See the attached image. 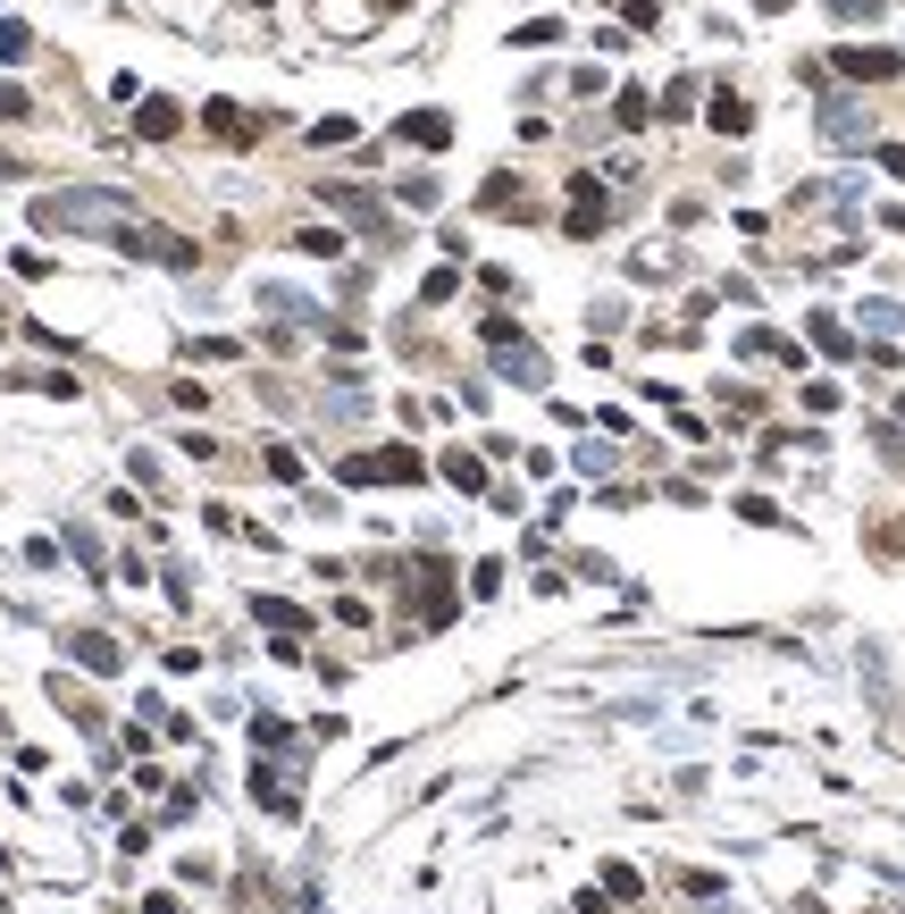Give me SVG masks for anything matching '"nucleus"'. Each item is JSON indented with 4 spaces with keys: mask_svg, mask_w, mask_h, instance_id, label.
Segmentation results:
<instances>
[{
    "mask_svg": "<svg viewBox=\"0 0 905 914\" xmlns=\"http://www.w3.org/2000/svg\"><path fill=\"white\" fill-rule=\"evenodd\" d=\"M126 193H93V185H75V193H42V202H34V219H42V227H126Z\"/></svg>",
    "mask_w": 905,
    "mask_h": 914,
    "instance_id": "nucleus-1",
    "label": "nucleus"
},
{
    "mask_svg": "<svg viewBox=\"0 0 905 914\" xmlns=\"http://www.w3.org/2000/svg\"><path fill=\"white\" fill-rule=\"evenodd\" d=\"M411 612L419 621H452V562L445 554H411Z\"/></svg>",
    "mask_w": 905,
    "mask_h": 914,
    "instance_id": "nucleus-2",
    "label": "nucleus"
},
{
    "mask_svg": "<svg viewBox=\"0 0 905 914\" xmlns=\"http://www.w3.org/2000/svg\"><path fill=\"white\" fill-rule=\"evenodd\" d=\"M487 353H495V369H504V378H520V386H546V362L528 353V336H520L511 319H487Z\"/></svg>",
    "mask_w": 905,
    "mask_h": 914,
    "instance_id": "nucleus-3",
    "label": "nucleus"
},
{
    "mask_svg": "<svg viewBox=\"0 0 905 914\" xmlns=\"http://www.w3.org/2000/svg\"><path fill=\"white\" fill-rule=\"evenodd\" d=\"M395 143H419V152H445V143H452V118H445V110H411V118H395Z\"/></svg>",
    "mask_w": 905,
    "mask_h": 914,
    "instance_id": "nucleus-4",
    "label": "nucleus"
},
{
    "mask_svg": "<svg viewBox=\"0 0 905 914\" xmlns=\"http://www.w3.org/2000/svg\"><path fill=\"white\" fill-rule=\"evenodd\" d=\"M202 126H210V134H226L235 152H252V134H261V118H244L235 101H210V110H202Z\"/></svg>",
    "mask_w": 905,
    "mask_h": 914,
    "instance_id": "nucleus-5",
    "label": "nucleus"
},
{
    "mask_svg": "<svg viewBox=\"0 0 905 914\" xmlns=\"http://www.w3.org/2000/svg\"><path fill=\"white\" fill-rule=\"evenodd\" d=\"M905 59L897 51H838V77H855V84H881V77H897Z\"/></svg>",
    "mask_w": 905,
    "mask_h": 914,
    "instance_id": "nucleus-6",
    "label": "nucleus"
},
{
    "mask_svg": "<svg viewBox=\"0 0 905 914\" xmlns=\"http://www.w3.org/2000/svg\"><path fill=\"white\" fill-rule=\"evenodd\" d=\"M570 235H603V185H587L579 176V193H570V219H562Z\"/></svg>",
    "mask_w": 905,
    "mask_h": 914,
    "instance_id": "nucleus-7",
    "label": "nucleus"
},
{
    "mask_svg": "<svg viewBox=\"0 0 905 914\" xmlns=\"http://www.w3.org/2000/svg\"><path fill=\"white\" fill-rule=\"evenodd\" d=\"M176 126H185V110H176V101H143V110H134V134H143V143H169Z\"/></svg>",
    "mask_w": 905,
    "mask_h": 914,
    "instance_id": "nucleus-8",
    "label": "nucleus"
},
{
    "mask_svg": "<svg viewBox=\"0 0 905 914\" xmlns=\"http://www.w3.org/2000/svg\"><path fill=\"white\" fill-rule=\"evenodd\" d=\"M68 647H75V663H84V671H118V638H101V629H75Z\"/></svg>",
    "mask_w": 905,
    "mask_h": 914,
    "instance_id": "nucleus-9",
    "label": "nucleus"
},
{
    "mask_svg": "<svg viewBox=\"0 0 905 914\" xmlns=\"http://www.w3.org/2000/svg\"><path fill=\"white\" fill-rule=\"evenodd\" d=\"M252 621H268L277 638H294V629L311 621V612H302V605H285V596H252Z\"/></svg>",
    "mask_w": 905,
    "mask_h": 914,
    "instance_id": "nucleus-10",
    "label": "nucleus"
},
{
    "mask_svg": "<svg viewBox=\"0 0 905 914\" xmlns=\"http://www.w3.org/2000/svg\"><path fill=\"white\" fill-rule=\"evenodd\" d=\"M419 478V454L411 445H386V454H377V487H411Z\"/></svg>",
    "mask_w": 905,
    "mask_h": 914,
    "instance_id": "nucleus-11",
    "label": "nucleus"
},
{
    "mask_svg": "<svg viewBox=\"0 0 905 914\" xmlns=\"http://www.w3.org/2000/svg\"><path fill=\"white\" fill-rule=\"evenodd\" d=\"M436 470H445L452 487H461V496H478V487H487V470H478V454H445Z\"/></svg>",
    "mask_w": 905,
    "mask_h": 914,
    "instance_id": "nucleus-12",
    "label": "nucleus"
},
{
    "mask_svg": "<svg viewBox=\"0 0 905 914\" xmlns=\"http://www.w3.org/2000/svg\"><path fill=\"white\" fill-rule=\"evenodd\" d=\"M252 798H261L268 814H294V789H285L277 772H268V763H261V772H252Z\"/></svg>",
    "mask_w": 905,
    "mask_h": 914,
    "instance_id": "nucleus-13",
    "label": "nucleus"
},
{
    "mask_svg": "<svg viewBox=\"0 0 905 914\" xmlns=\"http://www.w3.org/2000/svg\"><path fill=\"white\" fill-rule=\"evenodd\" d=\"M478 202H487V219H520V185H511V176H487V193H478Z\"/></svg>",
    "mask_w": 905,
    "mask_h": 914,
    "instance_id": "nucleus-14",
    "label": "nucleus"
},
{
    "mask_svg": "<svg viewBox=\"0 0 905 914\" xmlns=\"http://www.w3.org/2000/svg\"><path fill=\"white\" fill-rule=\"evenodd\" d=\"M252 739H261V747H268V755H294V730H285V722H277V713H261V722H252Z\"/></svg>",
    "mask_w": 905,
    "mask_h": 914,
    "instance_id": "nucleus-15",
    "label": "nucleus"
},
{
    "mask_svg": "<svg viewBox=\"0 0 905 914\" xmlns=\"http://www.w3.org/2000/svg\"><path fill=\"white\" fill-rule=\"evenodd\" d=\"M713 126H721V134H746V101H738V93H713Z\"/></svg>",
    "mask_w": 905,
    "mask_h": 914,
    "instance_id": "nucleus-16",
    "label": "nucleus"
},
{
    "mask_svg": "<svg viewBox=\"0 0 905 914\" xmlns=\"http://www.w3.org/2000/svg\"><path fill=\"white\" fill-rule=\"evenodd\" d=\"M311 143H319V152H336V143H353V118H319V126H311Z\"/></svg>",
    "mask_w": 905,
    "mask_h": 914,
    "instance_id": "nucleus-17",
    "label": "nucleus"
},
{
    "mask_svg": "<svg viewBox=\"0 0 905 914\" xmlns=\"http://www.w3.org/2000/svg\"><path fill=\"white\" fill-rule=\"evenodd\" d=\"M813 344H822V353H838V362L855 353V344H847V327H838V319H813Z\"/></svg>",
    "mask_w": 905,
    "mask_h": 914,
    "instance_id": "nucleus-18",
    "label": "nucleus"
},
{
    "mask_svg": "<svg viewBox=\"0 0 905 914\" xmlns=\"http://www.w3.org/2000/svg\"><path fill=\"white\" fill-rule=\"evenodd\" d=\"M26 51H34V34H26L18 18H0V59H26Z\"/></svg>",
    "mask_w": 905,
    "mask_h": 914,
    "instance_id": "nucleus-19",
    "label": "nucleus"
},
{
    "mask_svg": "<svg viewBox=\"0 0 905 914\" xmlns=\"http://www.w3.org/2000/svg\"><path fill=\"white\" fill-rule=\"evenodd\" d=\"M603 890H612V897H638V890H645V881H638V873H629V864H603Z\"/></svg>",
    "mask_w": 905,
    "mask_h": 914,
    "instance_id": "nucleus-20",
    "label": "nucleus"
},
{
    "mask_svg": "<svg viewBox=\"0 0 905 914\" xmlns=\"http://www.w3.org/2000/svg\"><path fill=\"white\" fill-rule=\"evenodd\" d=\"M268 478H277V487H294V478H302V461L285 454V445H268Z\"/></svg>",
    "mask_w": 905,
    "mask_h": 914,
    "instance_id": "nucleus-21",
    "label": "nucleus"
},
{
    "mask_svg": "<svg viewBox=\"0 0 905 914\" xmlns=\"http://www.w3.org/2000/svg\"><path fill=\"white\" fill-rule=\"evenodd\" d=\"M830 18H847V26H864V18H881V0H830Z\"/></svg>",
    "mask_w": 905,
    "mask_h": 914,
    "instance_id": "nucleus-22",
    "label": "nucleus"
},
{
    "mask_svg": "<svg viewBox=\"0 0 905 914\" xmlns=\"http://www.w3.org/2000/svg\"><path fill=\"white\" fill-rule=\"evenodd\" d=\"M26 110H34V101H26L18 84H0V118H26Z\"/></svg>",
    "mask_w": 905,
    "mask_h": 914,
    "instance_id": "nucleus-23",
    "label": "nucleus"
},
{
    "mask_svg": "<svg viewBox=\"0 0 905 914\" xmlns=\"http://www.w3.org/2000/svg\"><path fill=\"white\" fill-rule=\"evenodd\" d=\"M763 9H772V18H780V9H789V0H763Z\"/></svg>",
    "mask_w": 905,
    "mask_h": 914,
    "instance_id": "nucleus-24",
    "label": "nucleus"
},
{
    "mask_svg": "<svg viewBox=\"0 0 905 914\" xmlns=\"http://www.w3.org/2000/svg\"><path fill=\"white\" fill-rule=\"evenodd\" d=\"M377 9H403V0H377Z\"/></svg>",
    "mask_w": 905,
    "mask_h": 914,
    "instance_id": "nucleus-25",
    "label": "nucleus"
},
{
    "mask_svg": "<svg viewBox=\"0 0 905 914\" xmlns=\"http://www.w3.org/2000/svg\"><path fill=\"white\" fill-rule=\"evenodd\" d=\"M897 412H905V403H897Z\"/></svg>",
    "mask_w": 905,
    "mask_h": 914,
    "instance_id": "nucleus-26",
    "label": "nucleus"
}]
</instances>
